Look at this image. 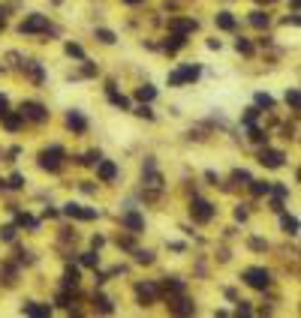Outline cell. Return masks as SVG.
Segmentation results:
<instances>
[{"label":"cell","mask_w":301,"mask_h":318,"mask_svg":"<svg viewBox=\"0 0 301 318\" xmlns=\"http://www.w3.org/2000/svg\"><path fill=\"white\" fill-rule=\"evenodd\" d=\"M250 24H253V27H259V30H265V27L271 24V18H268L265 12H250Z\"/></svg>","instance_id":"27"},{"label":"cell","mask_w":301,"mask_h":318,"mask_svg":"<svg viewBox=\"0 0 301 318\" xmlns=\"http://www.w3.org/2000/svg\"><path fill=\"white\" fill-rule=\"evenodd\" d=\"M124 3H142V0H124Z\"/></svg>","instance_id":"57"},{"label":"cell","mask_w":301,"mask_h":318,"mask_svg":"<svg viewBox=\"0 0 301 318\" xmlns=\"http://www.w3.org/2000/svg\"><path fill=\"white\" fill-rule=\"evenodd\" d=\"M133 258L139 264H154V252H150V249H133Z\"/></svg>","instance_id":"30"},{"label":"cell","mask_w":301,"mask_h":318,"mask_svg":"<svg viewBox=\"0 0 301 318\" xmlns=\"http://www.w3.org/2000/svg\"><path fill=\"white\" fill-rule=\"evenodd\" d=\"M82 264H85V267H97V264H100V255H97V249L85 252V255H82Z\"/></svg>","instance_id":"39"},{"label":"cell","mask_w":301,"mask_h":318,"mask_svg":"<svg viewBox=\"0 0 301 318\" xmlns=\"http://www.w3.org/2000/svg\"><path fill=\"white\" fill-rule=\"evenodd\" d=\"M199 72H202L199 66H181V69H175V72L169 75V84L178 87V84H187V81H196Z\"/></svg>","instance_id":"7"},{"label":"cell","mask_w":301,"mask_h":318,"mask_svg":"<svg viewBox=\"0 0 301 318\" xmlns=\"http://www.w3.org/2000/svg\"><path fill=\"white\" fill-rule=\"evenodd\" d=\"M100 159H102V156H100V150H88V153L79 159V162H82V165H97Z\"/></svg>","instance_id":"35"},{"label":"cell","mask_w":301,"mask_h":318,"mask_svg":"<svg viewBox=\"0 0 301 318\" xmlns=\"http://www.w3.org/2000/svg\"><path fill=\"white\" fill-rule=\"evenodd\" d=\"M184 42H187V36H184V33H172L166 42H163V48H166L169 54H175V51H181V48H184Z\"/></svg>","instance_id":"18"},{"label":"cell","mask_w":301,"mask_h":318,"mask_svg":"<svg viewBox=\"0 0 301 318\" xmlns=\"http://www.w3.org/2000/svg\"><path fill=\"white\" fill-rule=\"evenodd\" d=\"M184 288H187V285H184L181 279H166V282H163V291H166V294H184Z\"/></svg>","instance_id":"28"},{"label":"cell","mask_w":301,"mask_h":318,"mask_svg":"<svg viewBox=\"0 0 301 318\" xmlns=\"http://www.w3.org/2000/svg\"><path fill=\"white\" fill-rule=\"evenodd\" d=\"M250 141H253V144H265V141H268V132H265V129L250 126Z\"/></svg>","instance_id":"33"},{"label":"cell","mask_w":301,"mask_h":318,"mask_svg":"<svg viewBox=\"0 0 301 318\" xmlns=\"http://www.w3.org/2000/svg\"><path fill=\"white\" fill-rule=\"evenodd\" d=\"M271 105H274V99L268 93H256V108H271Z\"/></svg>","instance_id":"41"},{"label":"cell","mask_w":301,"mask_h":318,"mask_svg":"<svg viewBox=\"0 0 301 318\" xmlns=\"http://www.w3.org/2000/svg\"><path fill=\"white\" fill-rule=\"evenodd\" d=\"M205 180H211V183H214V186H217V183H220V180H217V174H214V171H205Z\"/></svg>","instance_id":"52"},{"label":"cell","mask_w":301,"mask_h":318,"mask_svg":"<svg viewBox=\"0 0 301 318\" xmlns=\"http://www.w3.org/2000/svg\"><path fill=\"white\" fill-rule=\"evenodd\" d=\"M196 27H199L196 18H169V30L172 33H184L187 36V33H193Z\"/></svg>","instance_id":"12"},{"label":"cell","mask_w":301,"mask_h":318,"mask_svg":"<svg viewBox=\"0 0 301 318\" xmlns=\"http://www.w3.org/2000/svg\"><path fill=\"white\" fill-rule=\"evenodd\" d=\"M232 180H235V183H250L253 177H250V171H244V168H238V171H232Z\"/></svg>","instance_id":"42"},{"label":"cell","mask_w":301,"mask_h":318,"mask_svg":"<svg viewBox=\"0 0 301 318\" xmlns=\"http://www.w3.org/2000/svg\"><path fill=\"white\" fill-rule=\"evenodd\" d=\"M235 219H238V222H244V219H247V207H244V204H238V207H235Z\"/></svg>","instance_id":"48"},{"label":"cell","mask_w":301,"mask_h":318,"mask_svg":"<svg viewBox=\"0 0 301 318\" xmlns=\"http://www.w3.org/2000/svg\"><path fill=\"white\" fill-rule=\"evenodd\" d=\"M82 75H97V66H91V63H85V66H82Z\"/></svg>","instance_id":"51"},{"label":"cell","mask_w":301,"mask_h":318,"mask_svg":"<svg viewBox=\"0 0 301 318\" xmlns=\"http://www.w3.org/2000/svg\"><path fill=\"white\" fill-rule=\"evenodd\" d=\"M217 27H220V30H235L232 12H217Z\"/></svg>","instance_id":"25"},{"label":"cell","mask_w":301,"mask_h":318,"mask_svg":"<svg viewBox=\"0 0 301 318\" xmlns=\"http://www.w3.org/2000/svg\"><path fill=\"white\" fill-rule=\"evenodd\" d=\"M280 225H283V231H286L289 237H295V234H298V219H295V216H289V213H283V210H280Z\"/></svg>","instance_id":"20"},{"label":"cell","mask_w":301,"mask_h":318,"mask_svg":"<svg viewBox=\"0 0 301 318\" xmlns=\"http://www.w3.org/2000/svg\"><path fill=\"white\" fill-rule=\"evenodd\" d=\"M79 279H82L79 270H75V267H66V273H63V285L75 291V288H79Z\"/></svg>","instance_id":"23"},{"label":"cell","mask_w":301,"mask_h":318,"mask_svg":"<svg viewBox=\"0 0 301 318\" xmlns=\"http://www.w3.org/2000/svg\"><path fill=\"white\" fill-rule=\"evenodd\" d=\"M97 177H100V180H105V183H108V180H115V177H118V165H115V162H108V159H100V162H97Z\"/></svg>","instance_id":"14"},{"label":"cell","mask_w":301,"mask_h":318,"mask_svg":"<svg viewBox=\"0 0 301 318\" xmlns=\"http://www.w3.org/2000/svg\"><path fill=\"white\" fill-rule=\"evenodd\" d=\"M6 108H9V102H6V96H0V114H3Z\"/></svg>","instance_id":"54"},{"label":"cell","mask_w":301,"mask_h":318,"mask_svg":"<svg viewBox=\"0 0 301 318\" xmlns=\"http://www.w3.org/2000/svg\"><path fill=\"white\" fill-rule=\"evenodd\" d=\"M190 216H193V222L205 225V222L214 219V204L205 201V198H193V201H190Z\"/></svg>","instance_id":"3"},{"label":"cell","mask_w":301,"mask_h":318,"mask_svg":"<svg viewBox=\"0 0 301 318\" xmlns=\"http://www.w3.org/2000/svg\"><path fill=\"white\" fill-rule=\"evenodd\" d=\"M72 303H75V294H72V291H69V288H66V291H60V294H57V306H63V309H69V312H72V315H79V312H75V309H72Z\"/></svg>","instance_id":"22"},{"label":"cell","mask_w":301,"mask_h":318,"mask_svg":"<svg viewBox=\"0 0 301 318\" xmlns=\"http://www.w3.org/2000/svg\"><path fill=\"white\" fill-rule=\"evenodd\" d=\"M18 114L24 117V120H30V123H46L49 120V108L43 102H21Z\"/></svg>","instance_id":"2"},{"label":"cell","mask_w":301,"mask_h":318,"mask_svg":"<svg viewBox=\"0 0 301 318\" xmlns=\"http://www.w3.org/2000/svg\"><path fill=\"white\" fill-rule=\"evenodd\" d=\"M247 186H250V192H253L256 198H262V195H268V192H271V183H265V180H250Z\"/></svg>","instance_id":"24"},{"label":"cell","mask_w":301,"mask_h":318,"mask_svg":"<svg viewBox=\"0 0 301 318\" xmlns=\"http://www.w3.org/2000/svg\"><path fill=\"white\" fill-rule=\"evenodd\" d=\"M0 120H3V126H6L9 132H18V129H21V123H24V117H21L18 111H9V108H6L3 114H0Z\"/></svg>","instance_id":"15"},{"label":"cell","mask_w":301,"mask_h":318,"mask_svg":"<svg viewBox=\"0 0 301 318\" xmlns=\"http://www.w3.org/2000/svg\"><path fill=\"white\" fill-rule=\"evenodd\" d=\"M15 225H27V228H36L40 222H36L33 216H27V213H21V210H18V213H15Z\"/></svg>","instance_id":"36"},{"label":"cell","mask_w":301,"mask_h":318,"mask_svg":"<svg viewBox=\"0 0 301 318\" xmlns=\"http://www.w3.org/2000/svg\"><path fill=\"white\" fill-rule=\"evenodd\" d=\"M121 225H124L130 234H142V231H145V219H142V213H136V210H127V213L121 216Z\"/></svg>","instance_id":"11"},{"label":"cell","mask_w":301,"mask_h":318,"mask_svg":"<svg viewBox=\"0 0 301 318\" xmlns=\"http://www.w3.org/2000/svg\"><path fill=\"white\" fill-rule=\"evenodd\" d=\"M3 24H6V21H3V9H0V30H3Z\"/></svg>","instance_id":"55"},{"label":"cell","mask_w":301,"mask_h":318,"mask_svg":"<svg viewBox=\"0 0 301 318\" xmlns=\"http://www.w3.org/2000/svg\"><path fill=\"white\" fill-rule=\"evenodd\" d=\"M169 312H175V315H193L196 303L190 297H184V294H169Z\"/></svg>","instance_id":"5"},{"label":"cell","mask_w":301,"mask_h":318,"mask_svg":"<svg viewBox=\"0 0 301 318\" xmlns=\"http://www.w3.org/2000/svg\"><path fill=\"white\" fill-rule=\"evenodd\" d=\"M102 243H105V237H102V234H94V240H91V246H94V249H100Z\"/></svg>","instance_id":"49"},{"label":"cell","mask_w":301,"mask_h":318,"mask_svg":"<svg viewBox=\"0 0 301 318\" xmlns=\"http://www.w3.org/2000/svg\"><path fill=\"white\" fill-rule=\"evenodd\" d=\"M145 186H150V189H160L163 186V177H160V171L154 165V159H148V162H145Z\"/></svg>","instance_id":"13"},{"label":"cell","mask_w":301,"mask_h":318,"mask_svg":"<svg viewBox=\"0 0 301 318\" xmlns=\"http://www.w3.org/2000/svg\"><path fill=\"white\" fill-rule=\"evenodd\" d=\"M63 147H49V150H43L40 153V165L46 168V171H60V165H63Z\"/></svg>","instance_id":"4"},{"label":"cell","mask_w":301,"mask_h":318,"mask_svg":"<svg viewBox=\"0 0 301 318\" xmlns=\"http://www.w3.org/2000/svg\"><path fill=\"white\" fill-rule=\"evenodd\" d=\"M24 72L33 78V84H43V78H46V72H43V66L40 63H36V60H27L24 63Z\"/></svg>","instance_id":"19"},{"label":"cell","mask_w":301,"mask_h":318,"mask_svg":"<svg viewBox=\"0 0 301 318\" xmlns=\"http://www.w3.org/2000/svg\"><path fill=\"white\" fill-rule=\"evenodd\" d=\"M235 315H253V306L241 300V303H238V309H235Z\"/></svg>","instance_id":"47"},{"label":"cell","mask_w":301,"mask_h":318,"mask_svg":"<svg viewBox=\"0 0 301 318\" xmlns=\"http://www.w3.org/2000/svg\"><path fill=\"white\" fill-rule=\"evenodd\" d=\"M15 225H3V228H0V240H6V243H12L15 240Z\"/></svg>","instance_id":"38"},{"label":"cell","mask_w":301,"mask_h":318,"mask_svg":"<svg viewBox=\"0 0 301 318\" xmlns=\"http://www.w3.org/2000/svg\"><path fill=\"white\" fill-rule=\"evenodd\" d=\"M21 33H46L49 30V18L46 15H27L21 24H18Z\"/></svg>","instance_id":"10"},{"label":"cell","mask_w":301,"mask_h":318,"mask_svg":"<svg viewBox=\"0 0 301 318\" xmlns=\"http://www.w3.org/2000/svg\"><path fill=\"white\" fill-rule=\"evenodd\" d=\"M94 309H100V312H105V315L115 312V306H111V300H108L105 294H94Z\"/></svg>","instance_id":"21"},{"label":"cell","mask_w":301,"mask_h":318,"mask_svg":"<svg viewBox=\"0 0 301 318\" xmlns=\"http://www.w3.org/2000/svg\"><path fill=\"white\" fill-rule=\"evenodd\" d=\"M286 105H289L292 111H298V105H301V93H298L295 87H289V90H286Z\"/></svg>","instance_id":"31"},{"label":"cell","mask_w":301,"mask_h":318,"mask_svg":"<svg viewBox=\"0 0 301 318\" xmlns=\"http://www.w3.org/2000/svg\"><path fill=\"white\" fill-rule=\"evenodd\" d=\"M97 39H100V42H105V45H115L118 36L111 33V30H105V27H100V30H97Z\"/></svg>","instance_id":"34"},{"label":"cell","mask_w":301,"mask_h":318,"mask_svg":"<svg viewBox=\"0 0 301 318\" xmlns=\"http://www.w3.org/2000/svg\"><path fill=\"white\" fill-rule=\"evenodd\" d=\"M247 243H250V249H256V252H262V249H265V246H268L265 240H262V237H250V240H247Z\"/></svg>","instance_id":"45"},{"label":"cell","mask_w":301,"mask_h":318,"mask_svg":"<svg viewBox=\"0 0 301 318\" xmlns=\"http://www.w3.org/2000/svg\"><path fill=\"white\" fill-rule=\"evenodd\" d=\"M108 102H115L118 108H130V99H127L124 93H118V90L111 87V84H108Z\"/></svg>","instance_id":"26"},{"label":"cell","mask_w":301,"mask_h":318,"mask_svg":"<svg viewBox=\"0 0 301 318\" xmlns=\"http://www.w3.org/2000/svg\"><path fill=\"white\" fill-rule=\"evenodd\" d=\"M136 114H139V117H145V120H154V111L148 108V102H142V105L136 108Z\"/></svg>","instance_id":"44"},{"label":"cell","mask_w":301,"mask_h":318,"mask_svg":"<svg viewBox=\"0 0 301 318\" xmlns=\"http://www.w3.org/2000/svg\"><path fill=\"white\" fill-rule=\"evenodd\" d=\"M82 189H85L88 195H94V192H97V186H94V183H82Z\"/></svg>","instance_id":"53"},{"label":"cell","mask_w":301,"mask_h":318,"mask_svg":"<svg viewBox=\"0 0 301 318\" xmlns=\"http://www.w3.org/2000/svg\"><path fill=\"white\" fill-rule=\"evenodd\" d=\"M66 54L75 57V60H85V48L82 45H75V42H66Z\"/></svg>","instance_id":"37"},{"label":"cell","mask_w":301,"mask_h":318,"mask_svg":"<svg viewBox=\"0 0 301 318\" xmlns=\"http://www.w3.org/2000/svg\"><path fill=\"white\" fill-rule=\"evenodd\" d=\"M0 72H3V66H0Z\"/></svg>","instance_id":"59"},{"label":"cell","mask_w":301,"mask_h":318,"mask_svg":"<svg viewBox=\"0 0 301 318\" xmlns=\"http://www.w3.org/2000/svg\"><path fill=\"white\" fill-rule=\"evenodd\" d=\"M136 96H139V102H150L157 96V87H150V84H142L139 90H136Z\"/></svg>","instance_id":"29"},{"label":"cell","mask_w":301,"mask_h":318,"mask_svg":"<svg viewBox=\"0 0 301 318\" xmlns=\"http://www.w3.org/2000/svg\"><path fill=\"white\" fill-rule=\"evenodd\" d=\"M6 186H9V189H21V186H24V177H21V174H12Z\"/></svg>","instance_id":"46"},{"label":"cell","mask_w":301,"mask_h":318,"mask_svg":"<svg viewBox=\"0 0 301 318\" xmlns=\"http://www.w3.org/2000/svg\"><path fill=\"white\" fill-rule=\"evenodd\" d=\"M268 195H274V198H280V201H283V198H289V186L277 183V186H271V192H268Z\"/></svg>","instance_id":"40"},{"label":"cell","mask_w":301,"mask_h":318,"mask_svg":"<svg viewBox=\"0 0 301 318\" xmlns=\"http://www.w3.org/2000/svg\"><path fill=\"white\" fill-rule=\"evenodd\" d=\"M118 246H124V249H133V240H130V237H118Z\"/></svg>","instance_id":"50"},{"label":"cell","mask_w":301,"mask_h":318,"mask_svg":"<svg viewBox=\"0 0 301 318\" xmlns=\"http://www.w3.org/2000/svg\"><path fill=\"white\" fill-rule=\"evenodd\" d=\"M256 117H259V108L253 105V108H247V111H244V123H247V126H253V123H256Z\"/></svg>","instance_id":"43"},{"label":"cell","mask_w":301,"mask_h":318,"mask_svg":"<svg viewBox=\"0 0 301 318\" xmlns=\"http://www.w3.org/2000/svg\"><path fill=\"white\" fill-rule=\"evenodd\" d=\"M63 216H69V219H82V222H91V219H97L100 213L94 210V207H82V204H63Z\"/></svg>","instance_id":"9"},{"label":"cell","mask_w":301,"mask_h":318,"mask_svg":"<svg viewBox=\"0 0 301 318\" xmlns=\"http://www.w3.org/2000/svg\"><path fill=\"white\" fill-rule=\"evenodd\" d=\"M21 312L24 315H33V318H49L51 315V306H46V303H24Z\"/></svg>","instance_id":"16"},{"label":"cell","mask_w":301,"mask_h":318,"mask_svg":"<svg viewBox=\"0 0 301 318\" xmlns=\"http://www.w3.org/2000/svg\"><path fill=\"white\" fill-rule=\"evenodd\" d=\"M51 3H60V0H51Z\"/></svg>","instance_id":"58"},{"label":"cell","mask_w":301,"mask_h":318,"mask_svg":"<svg viewBox=\"0 0 301 318\" xmlns=\"http://www.w3.org/2000/svg\"><path fill=\"white\" fill-rule=\"evenodd\" d=\"M66 126L75 129V132H85V129H88V120H85L79 111H69V114H66Z\"/></svg>","instance_id":"17"},{"label":"cell","mask_w":301,"mask_h":318,"mask_svg":"<svg viewBox=\"0 0 301 318\" xmlns=\"http://www.w3.org/2000/svg\"><path fill=\"white\" fill-rule=\"evenodd\" d=\"M259 162L265 165V168H283L286 156H283V150H274V147H262V150H259Z\"/></svg>","instance_id":"6"},{"label":"cell","mask_w":301,"mask_h":318,"mask_svg":"<svg viewBox=\"0 0 301 318\" xmlns=\"http://www.w3.org/2000/svg\"><path fill=\"white\" fill-rule=\"evenodd\" d=\"M136 297H139L142 306H150V303L160 297V285L157 282H139L136 285Z\"/></svg>","instance_id":"8"},{"label":"cell","mask_w":301,"mask_h":318,"mask_svg":"<svg viewBox=\"0 0 301 318\" xmlns=\"http://www.w3.org/2000/svg\"><path fill=\"white\" fill-rule=\"evenodd\" d=\"M235 48H238V54H244V57H250V54L256 51V48H253V42H250V39H244V36L235 42Z\"/></svg>","instance_id":"32"},{"label":"cell","mask_w":301,"mask_h":318,"mask_svg":"<svg viewBox=\"0 0 301 318\" xmlns=\"http://www.w3.org/2000/svg\"><path fill=\"white\" fill-rule=\"evenodd\" d=\"M241 279H244L250 288H256V291H265V288L271 285V273H268L265 267H247Z\"/></svg>","instance_id":"1"},{"label":"cell","mask_w":301,"mask_h":318,"mask_svg":"<svg viewBox=\"0 0 301 318\" xmlns=\"http://www.w3.org/2000/svg\"><path fill=\"white\" fill-rule=\"evenodd\" d=\"M256 3H274V0H256Z\"/></svg>","instance_id":"56"}]
</instances>
